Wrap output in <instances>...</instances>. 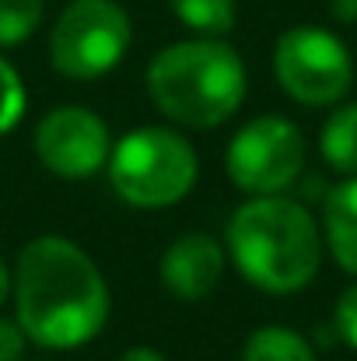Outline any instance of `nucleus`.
Segmentation results:
<instances>
[{"label":"nucleus","mask_w":357,"mask_h":361,"mask_svg":"<svg viewBox=\"0 0 357 361\" xmlns=\"http://www.w3.org/2000/svg\"><path fill=\"white\" fill-rule=\"evenodd\" d=\"M11 291L21 334L46 351H74L106 330V277L77 242L63 235H39L18 252Z\"/></svg>","instance_id":"nucleus-1"},{"label":"nucleus","mask_w":357,"mask_h":361,"mask_svg":"<svg viewBox=\"0 0 357 361\" xmlns=\"http://www.w3.org/2000/svg\"><path fill=\"white\" fill-rule=\"evenodd\" d=\"M228 252L249 284L270 295H291L319 274L322 232L284 193L249 197L228 221Z\"/></svg>","instance_id":"nucleus-2"},{"label":"nucleus","mask_w":357,"mask_h":361,"mask_svg":"<svg viewBox=\"0 0 357 361\" xmlns=\"http://www.w3.org/2000/svg\"><path fill=\"white\" fill-rule=\"evenodd\" d=\"M147 95L172 123L214 130L232 120L245 99V63L221 39H186L151 60Z\"/></svg>","instance_id":"nucleus-3"},{"label":"nucleus","mask_w":357,"mask_h":361,"mask_svg":"<svg viewBox=\"0 0 357 361\" xmlns=\"http://www.w3.org/2000/svg\"><path fill=\"white\" fill-rule=\"evenodd\" d=\"M106 169L113 190L126 204L140 211H158L179 204L193 190L200 176V158L182 133L168 126H137L113 144Z\"/></svg>","instance_id":"nucleus-4"},{"label":"nucleus","mask_w":357,"mask_h":361,"mask_svg":"<svg viewBox=\"0 0 357 361\" xmlns=\"http://www.w3.org/2000/svg\"><path fill=\"white\" fill-rule=\"evenodd\" d=\"M130 14L116 0H70L49 35V63L70 81H99L126 56Z\"/></svg>","instance_id":"nucleus-5"},{"label":"nucleus","mask_w":357,"mask_h":361,"mask_svg":"<svg viewBox=\"0 0 357 361\" xmlns=\"http://www.w3.org/2000/svg\"><path fill=\"white\" fill-rule=\"evenodd\" d=\"M273 74L277 85L301 106H333L351 92L354 60L347 46L312 25L287 28L273 46Z\"/></svg>","instance_id":"nucleus-6"},{"label":"nucleus","mask_w":357,"mask_h":361,"mask_svg":"<svg viewBox=\"0 0 357 361\" xmlns=\"http://www.w3.org/2000/svg\"><path fill=\"white\" fill-rule=\"evenodd\" d=\"M228 179L249 197L284 193L305 169V137L284 116H259L232 137Z\"/></svg>","instance_id":"nucleus-7"},{"label":"nucleus","mask_w":357,"mask_h":361,"mask_svg":"<svg viewBox=\"0 0 357 361\" xmlns=\"http://www.w3.org/2000/svg\"><path fill=\"white\" fill-rule=\"evenodd\" d=\"M39 161L63 179H88L109 165L113 137L102 116L84 106H60L46 113L35 126Z\"/></svg>","instance_id":"nucleus-8"},{"label":"nucleus","mask_w":357,"mask_h":361,"mask_svg":"<svg viewBox=\"0 0 357 361\" xmlns=\"http://www.w3.org/2000/svg\"><path fill=\"white\" fill-rule=\"evenodd\" d=\"M221 277H225V245L207 232L179 235L161 256V284L182 302H200L214 295Z\"/></svg>","instance_id":"nucleus-9"},{"label":"nucleus","mask_w":357,"mask_h":361,"mask_svg":"<svg viewBox=\"0 0 357 361\" xmlns=\"http://www.w3.org/2000/svg\"><path fill=\"white\" fill-rule=\"evenodd\" d=\"M322 232H326V245L333 259L357 277V176L326 193Z\"/></svg>","instance_id":"nucleus-10"},{"label":"nucleus","mask_w":357,"mask_h":361,"mask_svg":"<svg viewBox=\"0 0 357 361\" xmlns=\"http://www.w3.org/2000/svg\"><path fill=\"white\" fill-rule=\"evenodd\" d=\"M319 147H322V158L344 172V176H357V102L351 106H340L326 126H322V137H319Z\"/></svg>","instance_id":"nucleus-11"},{"label":"nucleus","mask_w":357,"mask_h":361,"mask_svg":"<svg viewBox=\"0 0 357 361\" xmlns=\"http://www.w3.org/2000/svg\"><path fill=\"white\" fill-rule=\"evenodd\" d=\"M242 361H315V351L291 326H259L245 341Z\"/></svg>","instance_id":"nucleus-12"},{"label":"nucleus","mask_w":357,"mask_h":361,"mask_svg":"<svg viewBox=\"0 0 357 361\" xmlns=\"http://www.w3.org/2000/svg\"><path fill=\"white\" fill-rule=\"evenodd\" d=\"M168 7L186 28L207 39H218L235 25V0H168Z\"/></svg>","instance_id":"nucleus-13"},{"label":"nucleus","mask_w":357,"mask_h":361,"mask_svg":"<svg viewBox=\"0 0 357 361\" xmlns=\"http://www.w3.org/2000/svg\"><path fill=\"white\" fill-rule=\"evenodd\" d=\"M42 0H0V49L21 46L42 21Z\"/></svg>","instance_id":"nucleus-14"},{"label":"nucleus","mask_w":357,"mask_h":361,"mask_svg":"<svg viewBox=\"0 0 357 361\" xmlns=\"http://www.w3.org/2000/svg\"><path fill=\"white\" fill-rule=\"evenodd\" d=\"M25 106H28L25 85H21L18 71L0 56V137H4V133H11V130L21 123Z\"/></svg>","instance_id":"nucleus-15"},{"label":"nucleus","mask_w":357,"mask_h":361,"mask_svg":"<svg viewBox=\"0 0 357 361\" xmlns=\"http://www.w3.org/2000/svg\"><path fill=\"white\" fill-rule=\"evenodd\" d=\"M337 334L357 351V284H351L337 302Z\"/></svg>","instance_id":"nucleus-16"},{"label":"nucleus","mask_w":357,"mask_h":361,"mask_svg":"<svg viewBox=\"0 0 357 361\" xmlns=\"http://www.w3.org/2000/svg\"><path fill=\"white\" fill-rule=\"evenodd\" d=\"M25 334L18 326V319H0V361H21L25 351Z\"/></svg>","instance_id":"nucleus-17"},{"label":"nucleus","mask_w":357,"mask_h":361,"mask_svg":"<svg viewBox=\"0 0 357 361\" xmlns=\"http://www.w3.org/2000/svg\"><path fill=\"white\" fill-rule=\"evenodd\" d=\"M119 361H165V358H161V351H154V348H130V351H123Z\"/></svg>","instance_id":"nucleus-18"},{"label":"nucleus","mask_w":357,"mask_h":361,"mask_svg":"<svg viewBox=\"0 0 357 361\" xmlns=\"http://www.w3.org/2000/svg\"><path fill=\"white\" fill-rule=\"evenodd\" d=\"M333 14L340 21H357V0H333Z\"/></svg>","instance_id":"nucleus-19"},{"label":"nucleus","mask_w":357,"mask_h":361,"mask_svg":"<svg viewBox=\"0 0 357 361\" xmlns=\"http://www.w3.org/2000/svg\"><path fill=\"white\" fill-rule=\"evenodd\" d=\"M7 295H11V270H7L4 259H0V305L7 302Z\"/></svg>","instance_id":"nucleus-20"}]
</instances>
